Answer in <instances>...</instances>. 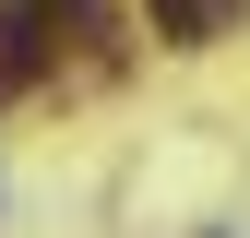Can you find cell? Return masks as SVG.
I'll return each mask as SVG.
<instances>
[{"label":"cell","mask_w":250,"mask_h":238,"mask_svg":"<svg viewBox=\"0 0 250 238\" xmlns=\"http://www.w3.org/2000/svg\"><path fill=\"white\" fill-rule=\"evenodd\" d=\"M155 36H167V48H203V36H227V0H155Z\"/></svg>","instance_id":"1"},{"label":"cell","mask_w":250,"mask_h":238,"mask_svg":"<svg viewBox=\"0 0 250 238\" xmlns=\"http://www.w3.org/2000/svg\"><path fill=\"white\" fill-rule=\"evenodd\" d=\"M36 36H48V12H36V0H12V12H0V83L36 72Z\"/></svg>","instance_id":"2"}]
</instances>
